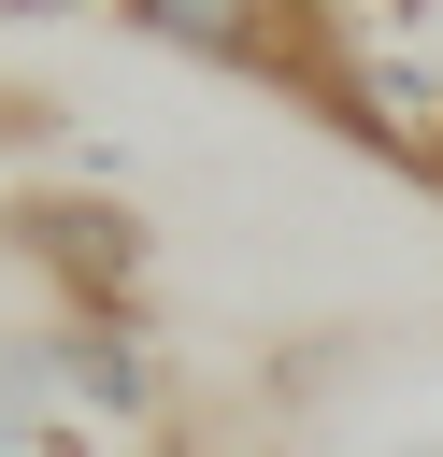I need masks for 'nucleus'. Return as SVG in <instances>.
I'll return each instance as SVG.
<instances>
[{
    "label": "nucleus",
    "instance_id": "1",
    "mask_svg": "<svg viewBox=\"0 0 443 457\" xmlns=\"http://www.w3.org/2000/svg\"><path fill=\"white\" fill-rule=\"evenodd\" d=\"M329 129H357V143H372V157H400V171H429V157H443V71H429L400 29L343 14V86H329Z\"/></svg>",
    "mask_w": 443,
    "mask_h": 457
},
{
    "label": "nucleus",
    "instance_id": "2",
    "mask_svg": "<svg viewBox=\"0 0 443 457\" xmlns=\"http://www.w3.org/2000/svg\"><path fill=\"white\" fill-rule=\"evenodd\" d=\"M14 257L57 271V328H71V314H129V286H143V214H129V200H29V214H14Z\"/></svg>",
    "mask_w": 443,
    "mask_h": 457
},
{
    "label": "nucleus",
    "instance_id": "3",
    "mask_svg": "<svg viewBox=\"0 0 443 457\" xmlns=\"http://www.w3.org/2000/svg\"><path fill=\"white\" fill-rule=\"evenodd\" d=\"M43 386L71 400V428H143L157 414V357H143V328L129 314H71V328H43Z\"/></svg>",
    "mask_w": 443,
    "mask_h": 457
},
{
    "label": "nucleus",
    "instance_id": "4",
    "mask_svg": "<svg viewBox=\"0 0 443 457\" xmlns=\"http://www.w3.org/2000/svg\"><path fill=\"white\" fill-rule=\"evenodd\" d=\"M400 457H443V443H400Z\"/></svg>",
    "mask_w": 443,
    "mask_h": 457
},
{
    "label": "nucleus",
    "instance_id": "5",
    "mask_svg": "<svg viewBox=\"0 0 443 457\" xmlns=\"http://www.w3.org/2000/svg\"><path fill=\"white\" fill-rule=\"evenodd\" d=\"M0 129H29V114H14V100H0Z\"/></svg>",
    "mask_w": 443,
    "mask_h": 457
},
{
    "label": "nucleus",
    "instance_id": "6",
    "mask_svg": "<svg viewBox=\"0 0 443 457\" xmlns=\"http://www.w3.org/2000/svg\"><path fill=\"white\" fill-rule=\"evenodd\" d=\"M429 186H443V157H429Z\"/></svg>",
    "mask_w": 443,
    "mask_h": 457
}]
</instances>
